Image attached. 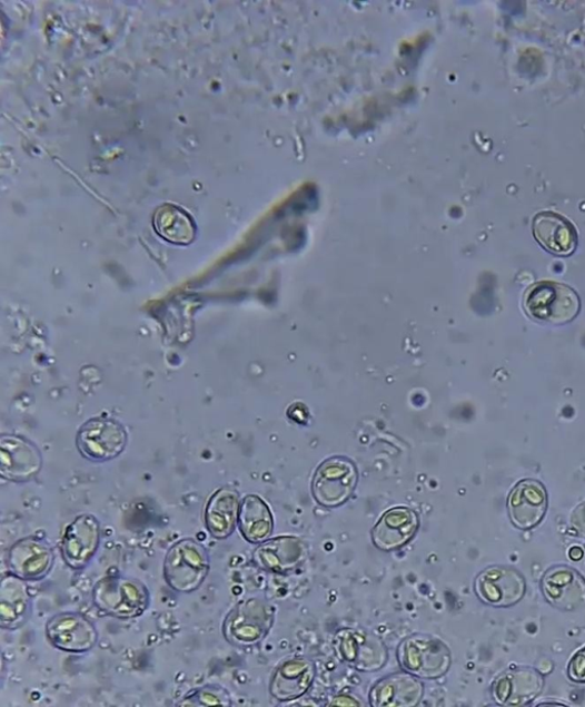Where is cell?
I'll return each mask as SVG.
<instances>
[{
  "label": "cell",
  "mask_w": 585,
  "mask_h": 707,
  "mask_svg": "<svg viewBox=\"0 0 585 707\" xmlns=\"http://www.w3.org/2000/svg\"><path fill=\"white\" fill-rule=\"evenodd\" d=\"M358 483V470L347 456L336 455L323 462L313 480L315 501L328 509L345 504Z\"/></svg>",
  "instance_id": "cell-6"
},
{
  "label": "cell",
  "mask_w": 585,
  "mask_h": 707,
  "mask_svg": "<svg viewBox=\"0 0 585 707\" xmlns=\"http://www.w3.org/2000/svg\"><path fill=\"white\" fill-rule=\"evenodd\" d=\"M425 694V686L409 674H396L381 679L369 693L374 707H414Z\"/></svg>",
  "instance_id": "cell-21"
},
{
  "label": "cell",
  "mask_w": 585,
  "mask_h": 707,
  "mask_svg": "<svg viewBox=\"0 0 585 707\" xmlns=\"http://www.w3.org/2000/svg\"><path fill=\"white\" fill-rule=\"evenodd\" d=\"M208 551L192 538L179 540L163 559V578L167 586L179 593H194L210 572Z\"/></svg>",
  "instance_id": "cell-2"
},
{
  "label": "cell",
  "mask_w": 585,
  "mask_h": 707,
  "mask_svg": "<svg viewBox=\"0 0 585 707\" xmlns=\"http://www.w3.org/2000/svg\"><path fill=\"white\" fill-rule=\"evenodd\" d=\"M127 432L116 422L96 419L81 428L77 436L80 453L92 462L116 459L127 445Z\"/></svg>",
  "instance_id": "cell-11"
},
{
  "label": "cell",
  "mask_w": 585,
  "mask_h": 707,
  "mask_svg": "<svg viewBox=\"0 0 585 707\" xmlns=\"http://www.w3.org/2000/svg\"><path fill=\"white\" fill-rule=\"evenodd\" d=\"M232 705L231 696L227 689L218 685H206L186 695L177 706L181 707H208Z\"/></svg>",
  "instance_id": "cell-26"
},
{
  "label": "cell",
  "mask_w": 585,
  "mask_h": 707,
  "mask_svg": "<svg viewBox=\"0 0 585 707\" xmlns=\"http://www.w3.org/2000/svg\"><path fill=\"white\" fill-rule=\"evenodd\" d=\"M329 706H360V703L349 695H339L334 697Z\"/></svg>",
  "instance_id": "cell-29"
},
{
  "label": "cell",
  "mask_w": 585,
  "mask_h": 707,
  "mask_svg": "<svg viewBox=\"0 0 585 707\" xmlns=\"http://www.w3.org/2000/svg\"><path fill=\"white\" fill-rule=\"evenodd\" d=\"M579 300L574 291L561 283L541 282L527 289L524 308L528 316L555 325L573 321L579 312Z\"/></svg>",
  "instance_id": "cell-5"
},
{
  "label": "cell",
  "mask_w": 585,
  "mask_h": 707,
  "mask_svg": "<svg viewBox=\"0 0 585 707\" xmlns=\"http://www.w3.org/2000/svg\"><path fill=\"white\" fill-rule=\"evenodd\" d=\"M397 657L405 672L428 680L445 676L452 664L447 645L428 635H413L404 639L398 647Z\"/></svg>",
  "instance_id": "cell-4"
},
{
  "label": "cell",
  "mask_w": 585,
  "mask_h": 707,
  "mask_svg": "<svg viewBox=\"0 0 585 707\" xmlns=\"http://www.w3.org/2000/svg\"><path fill=\"white\" fill-rule=\"evenodd\" d=\"M43 461L39 450L18 436L0 441V473L9 481L24 482L36 477Z\"/></svg>",
  "instance_id": "cell-15"
},
{
  "label": "cell",
  "mask_w": 585,
  "mask_h": 707,
  "mask_svg": "<svg viewBox=\"0 0 585 707\" xmlns=\"http://www.w3.org/2000/svg\"><path fill=\"white\" fill-rule=\"evenodd\" d=\"M156 233L176 245H189L196 237V225L191 216L173 204H163L153 215Z\"/></svg>",
  "instance_id": "cell-25"
},
{
  "label": "cell",
  "mask_w": 585,
  "mask_h": 707,
  "mask_svg": "<svg viewBox=\"0 0 585 707\" xmlns=\"http://www.w3.org/2000/svg\"><path fill=\"white\" fill-rule=\"evenodd\" d=\"M548 511V493L536 480L520 481L508 498V512L513 524L520 530L535 528Z\"/></svg>",
  "instance_id": "cell-13"
},
{
  "label": "cell",
  "mask_w": 585,
  "mask_h": 707,
  "mask_svg": "<svg viewBox=\"0 0 585 707\" xmlns=\"http://www.w3.org/2000/svg\"><path fill=\"white\" fill-rule=\"evenodd\" d=\"M568 678L577 684H585V647L578 650L568 664Z\"/></svg>",
  "instance_id": "cell-27"
},
{
  "label": "cell",
  "mask_w": 585,
  "mask_h": 707,
  "mask_svg": "<svg viewBox=\"0 0 585 707\" xmlns=\"http://www.w3.org/2000/svg\"><path fill=\"white\" fill-rule=\"evenodd\" d=\"M274 619L275 608L269 602L258 598L246 599L227 615L224 636L235 647H255L268 636Z\"/></svg>",
  "instance_id": "cell-3"
},
{
  "label": "cell",
  "mask_w": 585,
  "mask_h": 707,
  "mask_svg": "<svg viewBox=\"0 0 585 707\" xmlns=\"http://www.w3.org/2000/svg\"><path fill=\"white\" fill-rule=\"evenodd\" d=\"M584 556V552L581 548L574 547L569 550L568 557L573 561H579Z\"/></svg>",
  "instance_id": "cell-30"
},
{
  "label": "cell",
  "mask_w": 585,
  "mask_h": 707,
  "mask_svg": "<svg viewBox=\"0 0 585 707\" xmlns=\"http://www.w3.org/2000/svg\"><path fill=\"white\" fill-rule=\"evenodd\" d=\"M477 597L492 607H512L525 596V579L517 570L494 566L482 571L475 581Z\"/></svg>",
  "instance_id": "cell-10"
},
{
  "label": "cell",
  "mask_w": 585,
  "mask_h": 707,
  "mask_svg": "<svg viewBox=\"0 0 585 707\" xmlns=\"http://www.w3.org/2000/svg\"><path fill=\"white\" fill-rule=\"evenodd\" d=\"M572 527L583 537H585V503L578 505L571 517Z\"/></svg>",
  "instance_id": "cell-28"
},
{
  "label": "cell",
  "mask_w": 585,
  "mask_h": 707,
  "mask_svg": "<svg viewBox=\"0 0 585 707\" xmlns=\"http://www.w3.org/2000/svg\"><path fill=\"white\" fill-rule=\"evenodd\" d=\"M545 680L535 670L520 668L500 675L492 686V695L498 705L524 706L534 700Z\"/></svg>",
  "instance_id": "cell-17"
},
{
  "label": "cell",
  "mask_w": 585,
  "mask_h": 707,
  "mask_svg": "<svg viewBox=\"0 0 585 707\" xmlns=\"http://www.w3.org/2000/svg\"><path fill=\"white\" fill-rule=\"evenodd\" d=\"M542 591L555 608L573 611L585 605V579L566 566L554 567L542 580Z\"/></svg>",
  "instance_id": "cell-14"
},
{
  "label": "cell",
  "mask_w": 585,
  "mask_h": 707,
  "mask_svg": "<svg viewBox=\"0 0 585 707\" xmlns=\"http://www.w3.org/2000/svg\"><path fill=\"white\" fill-rule=\"evenodd\" d=\"M47 637L53 647L70 654L88 652L99 640L95 623L73 611L53 616L47 623Z\"/></svg>",
  "instance_id": "cell-8"
},
{
  "label": "cell",
  "mask_w": 585,
  "mask_h": 707,
  "mask_svg": "<svg viewBox=\"0 0 585 707\" xmlns=\"http://www.w3.org/2000/svg\"><path fill=\"white\" fill-rule=\"evenodd\" d=\"M306 557L307 548L301 539L281 536L261 543L254 553V561L264 570L285 573L296 569Z\"/></svg>",
  "instance_id": "cell-18"
},
{
  "label": "cell",
  "mask_w": 585,
  "mask_h": 707,
  "mask_svg": "<svg viewBox=\"0 0 585 707\" xmlns=\"http://www.w3.org/2000/svg\"><path fill=\"white\" fill-rule=\"evenodd\" d=\"M538 706H565L562 703H541Z\"/></svg>",
  "instance_id": "cell-31"
},
{
  "label": "cell",
  "mask_w": 585,
  "mask_h": 707,
  "mask_svg": "<svg viewBox=\"0 0 585 707\" xmlns=\"http://www.w3.org/2000/svg\"><path fill=\"white\" fill-rule=\"evenodd\" d=\"M8 564L11 573L27 581H37L51 572L54 553L44 539L29 536L10 549Z\"/></svg>",
  "instance_id": "cell-12"
},
{
  "label": "cell",
  "mask_w": 585,
  "mask_h": 707,
  "mask_svg": "<svg viewBox=\"0 0 585 707\" xmlns=\"http://www.w3.org/2000/svg\"><path fill=\"white\" fill-rule=\"evenodd\" d=\"M338 657L360 672L381 670L388 660L383 640L364 629H345L333 641Z\"/></svg>",
  "instance_id": "cell-7"
},
{
  "label": "cell",
  "mask_w": 585,
  "mask_h": 707,
  "mask_svg": "<svg viewBox=\"0 0 585 707\" xmlns=\"http://www.w3.org/2000/svg\"><path fill=\"white\" fill-rule=\"evenodd\" d=\"M31 596L27 580L9 573L0 586V627L4 630H18L28 620Z\"/></svg>",
  "instance_id": "cell-23"
},
{
  "label": "cell",
  "mask_w": 585,
  "mask_h": 707,
  "mask_svg": "<svg viewBox=\"0 0 585 707\" xmlns=\"http://www.w3.org/2000/svg\"><path fill=\"white\" fill-rule=\"evenodd\" d=\"M419 517L407 508L387 511L371 531L373 544L383 551H394L406 546L419 529Z\"/></svg>",
  "instance_id": "cell-20"
},
{
  "label": "cell",
  "mask_w": 585,
  "mask_h": 707,
  "mask_svg": "<svg viewBox=\"0 0 585 707\" xmlns=\"http://www.w3.org/2000/svg\"><path fill=\"white\" fill-rule=\"evenodd\" d=\"M101 524L92 514L77 517L66 529L61 553L67 566L80 570L89 566L101 544Z\"/></svg>",
  "instance_id": "cell-9"
},
{
  "label": "cell",
  "mask_w": 585,
  "mask_h": 707,
  "mask_svg": "<svg viewBox=\"0 0 585 707\" xmlns=\"http://www.w3.org/2000/svg\"><path fill=\"white\" fill-rule=\"evenodd\" d=\"M92 600L101 612L120 620H130L148 610L150 592L138 579L111 575L98 581Z\"/></svg>",
  "instance_id": "cell-1"
},
{
  "label": "cell",
  "mask_w": 585,
  "mask_h": 707,
  "mask_svg": "<svg viewBox=\"0 0 585 707\" xmlns=\"http://www.w3.org/2000/svg\"><path fill=\"white\" fill-rule=\"evenodd\" d=\"M533 235L546 252L567 257L577 246V233L574 226L555 213H539L533 219Z\"/></svg>",
  "instance_id": "cell-19"
},
{
  "label": "cell",
  "mask_w": 585,
  "mask_h": 707,
  "mask_svg": "<svg viewBox=\"0 0 585 707\" xmlns=\"http://www.w3.org/2000/svg\"><path fill=\"white\" fill-rule=\"evenodd\" d=\"M239 493L231 488L217 490L205 508V527L210 534L219 540L229 538L237 524L240 510Z\"/></svg>",
  "instance_id": "cell-22"
},
{
  "label": "cell",
  "mask_w": 585,
  "mask_h": 707,
  "mask_svg": "<svg viewBox=\"0 0 585 707\" xmlns=\"http://www.w3.org/2000/svg\"><path fill=\"white\" fill-rule=\"evenodd\" d=\"M238 528L250 544H261L269 539L274 530V518L261 497L248 494L242 499Z\"/></svg>",
  "instance_id": "cell-24"
},
{
  "label": "cell",
  "mask_w": 585,
  "mask_h": 707,
  "mask_svg": "<svg viewBox=\"0 0 585 707\" xmlns=\"http://www.w3.org/2000/svg\"><path fill=\"white\" fill-rule=\"evenodd\" d=\"M316 678L315 664L306 657H295L279 665L270 681V693L279 701L304 696Z\"/></svg>",
  "instance_id": "cell-16"
}]
</instances>
